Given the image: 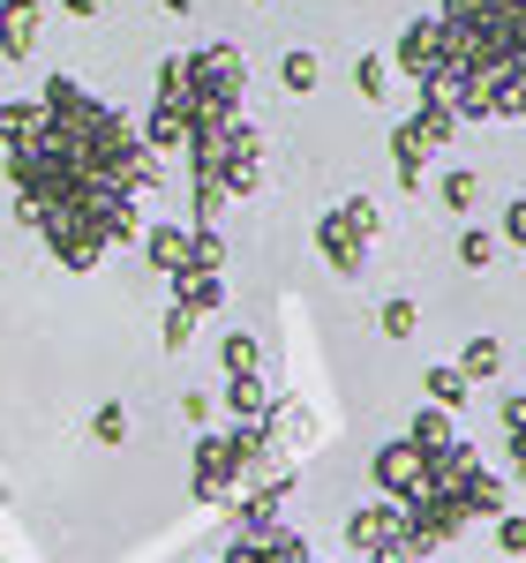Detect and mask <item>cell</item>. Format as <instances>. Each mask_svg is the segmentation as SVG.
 <instances>
[{
	"mask_svg": "<svg viewBox=\"0 0 526 563\" xmlns=\"http://www.w3.org/2000/svg\"><path fill=\"white\" fill-rule=\"evenodd\" d=\"M526 429V398H504V435H519Z\"/></svg>",
	"mask_w": 526,
	"mask_h": 563,
	"instance_id": "obj_34",
	"label": "cell"
},
{
	"mask_svg": "<svg viewBox=\"0 0 526 563\" xmlns=\"http://www.w3.org/2000/svg\"><path fill=\"white\" fill-rule=\"evenodd\" d=\"M219 361H226V376H256V339H249V331H226V346H219Z\"/></svg>",
	"mask_w": 526,
	"mask_h": 563,
	"instance_id": "obj_25",
	"label": "cell"
},
{
	"mask_svg": "<svg viewBox=\"0 0 526 563\" xmlns=\"http://www.w3.org/2000/svg\"><path fill=\"white\" fill-rule=\"evenodd\" d=\"M406 443H414L421 459H443V451H451V443H467V435H459V421H451V413H437V406H421V413L406 421Z\"/></svg>",
	"mask_w": 526,
	"mask_h": 563,
	"instance_id": "obj_15",
	"label": "cell"
},
{
	"mask_svg": "<svg viewBox=\"0 0 526 563\" xmlns=\"http://www.w3.org/2000/svg\"><path fill=\"white\" fill-rule=\"evenodd\" d=\"M0 563H8V556H0Z\"/></svg>",
	"mask_w": 526,
	"mask_h": 563,
	"instance_id": "obj_39",
	"label": "cell"
},
{
	"mask_svg": "<svg viewBox=\"0 0 526 563\" xmlns=\"http://www.w3.org/2000/svg\"><path fill=\"white\" fill-rule=\"evenodd\" d=\"M308 443H316V413L294 406V398H278L271 421H263V451H308Z\"/></svg>",
	"mask_w": 526,
	"mask_h": 563,
	"instance_id": "obj_12",
	"label": "cell"
},
{
	"mask_svg": "<svg viewBox=\"0 0 526 563\" xmlns=\"http://www.w3.org/2000/svg\"><path fill=\"white\" fill-rule=\"evenodd\" d=\"M39 31H45L39 0H0V53H8V60H31V53H39Z\"/></svg>",
	"mask_w": 526,
	"mask_h": 563,
	"instance_id": "obj_11",
	"label": "cell"
},
{
	"mask_svg": "<svg viewBox=\"0 0 526 563\" xmlns=\"http://www.w3.org/2000/svg\"><path fill=\"white\" fill-rule=\"evenodd\" d=\"M90 435H98L106 451H121V443H129V406H121V398H106V406L90 413Z\"/></svg>",
	"mask_w": 526,
	"mask_h": 563,
	"instance_id": "obj_23",
	"label": "cell"
},
{
	"mask_svg": "<svg viewBox=\"0 0 526 563\" xmlns=\"http://www.w3.org/2000/svg\"><path fill=\"white\" fill-rule=\"evenodd\" d=\"M0 504H8V481H0Z\"/></svg>",
	"mask_w": 526,
	"mask_h": 563,
	"instance_id": "obj_38",
	"label": "cell"
},
{
	"mask_svg": "<svg viewBox=\"0 0 526 563\" xmlns=\"http://www.w3.org/2000/svg\"><path fill=\"white\" fill-rule=\"evenodd\" d=\"M496 549L504 556H526V511H496Z\"/></svg>",
	"mask_w": 526,
	"mask_h": 563,
	"instance_id": "obj_30",
	"label": "cell"
},
{
	"mask_svg": "<svg viewBox=\"0 0 526 563\" xmlns=\"http://www.w3.org/2000/svg\"><path fill=\"white\" fill-rule=\"evenodd\" d=\"M180 106H188V121L196 129H211V121H241V90H249V60H241V45H196V53H180Z\"/></svg>",
	"mask_w": 526,
	"mask_h": 563,
	"instance_id": "obj_3",
	"label": "cell"
},
{
	"mask_svg": "<svg viewBox=\"0 0 526 563\" xmlns=\"http://www.w3.org/2000/svg\"><path fill=\"white\" fill-rule=\"evenodd\" d=\"M392 174L406 180V188H421V180H429V158H421V151H414L398 129H392Z\"/></svg>",
	"mask_w": 526,
	"mask_h": 563,
	"instance_id": "obj_27",
	"label": "cell"
},
{
	"mask_svg": "<svg viewBox=\"0 0 526 563\" xmlns=\"http://www.w3.org/2000/svg\"><path fill=\"white\" fill-rule=\"evenodd\" d=\"M278 84L294 90V98H308V90L324 84V60H316L308 45H294V53H278Z\"/></svg>",
	"mask_w": 526,
	"mask_h": 563,
	"instance_id": "obj_17",
	"label": "cell"
},
{
	"mask_svg": "<svg viewBox=\"0 0 526 563\" xmlns=\"http://www.w3.org/2000/svg\"><path fill=\"white\" fill-rule=\"evenodd\" d=\"M271 406H278V390L263 384V368H256V376H226V413H233L241 429H263Z\"/></svg>",
	"mask_w": 526,
	"mask_h": 563,
	"instance_id": "obj_13",
	"label": "cell"
},
{
	"mask_svg": "<svg viewBox=\"0 0 526 563\" xmlns=\"http://www.w3.org/2000/svg\"><path fill=\"white\" fill-rule=\"evenodd\" d=\"M339 211H347V225L361 233V241H376V233H384V203H376V196H347Z\"/></svg>",
	"mask_w": 526,
	"mask_h": 563,
	"instance_id": "obj_26",
	"label": "cell"
},
{
	"mask_svg": "<svg viewBox=\"0 0 526 563\" xmlns=\"http://www.w3.org/2000/svg\"><path fill=\"white\" fill-rule=\"evenodd\" d=\"M188 174H196V233H211L233 196L263 188V135L249 121H211L188 135Z\"/></svg>",
	"mask_w": 526,
	"mask_h": 563,
	"instance_id": "obj_2",
	"label": "cell"
},
{
	"mask_svg": "<svg viewBox=\"0 0 526 563\" xmlns=\"http://www.w3.org/2000/svg\"><path fill=\"white\" fill-rule=\"evenodd\" d=\"M180 413H188L196 429H211V390H180Z\"/></svg>",
	"mask_w": 526,
	"mask_h": 563,
	"instance_id": "obj_32",
	"label": "cell"
},
{
	"mask_svg": "<svg viewBox=\"0 0 526 563\" xmlns=\"http://www.w3.org/2000/svg\"><path fill=\"white\" fill-rule=\"evenodd\" d=\"M353 90H361L369 106H384V98H392V60H384V53H361V60H353Z\"/></svg>",
	"mask_w": 526,
	"mask_h": 563,
	"instance_id": "obj_19",
	"label": "cell"
},
{
	"mask_svg": "<svg viewBox=\"0 0 526 563\" xmlns=\"http://www.w3.org/2000/svg\"><path fill=\"white\" fill-rule=\"evenodd\" d=\"M31 129H39V98H8L0 106V151H15Z\"/></svg>",
	"mask_w": 526,
	"mask_h": 563,
	"instance_id": "obj_21",
	"label": "cell"
},
{
	"mask_svg": "<svg viewBox=\"0 0 526 563\" xmlns=\"http://www.w3.org/2000/svg\"><path fill=\"white\" fill-rule=\"evenodd\" d=\"M8 180L45 256L61 271H98L106 249L143 233V196L158 188V158L76 76H45L39 129L8 151Z\"/></svg>",
	"mask_w": 526,
	"mask_h": 563,
	"instance_id": "obj_1",
	"label": "cell"
},
{
	"mask_svg": "<svg viewBox=\"0 0 526 563\" xmlns=\"http://www.w3.org/2000/svg\"><path fill=\"white\" fill-rule=\"evenodd\" d=\"M219 563H316V556H308V541H294V533L256 526V533H241V541H233Z\"/></svg>",
	"mask_w": 526,
	"mask_h": 563,
	"instance_id": "obj_9",
	"label": "cell"
},
{
	"mask_svg": "<svg viewBox=\"0 0 526 563\" xmlns=\"http://www.w3.org/2000/svg\"><path fill=\"white\" fill-rule=\"evenodd\" d=\"M174 308H188V316L226 308V278H211V271H180V278H174Z\"/></svg>",
	"mask_w": 526,
	"mask_h": 563,
	"instance_id": "obj_16",
	"label": "cell"
},
{
	"mask_svg": "<svg viewBox=\"0 0 526 563\" xmlns=\"http://www.w3.org/2000/svg\"><path fill=\"white\" fill-rule=\"evenodd\" d=\"M519 481H526V474H519Z\"/></svg>",
	"mask_w": 526,
	"mask_h": 563,
	"instance_id": "obj_40",
	"label": "cell"
},
{
	"mask_svg": "<svg viewBox=\"0 0 526 563\" xmlns=\"http://www.w3.org/2000/svg\"><path fill=\"white\" fill-rule=\"evenodd\" d=\"M512 466H519V474H526V429L512 435Z\"/></svg>",
	"mask_w": 526,
	"mask_h": 563,
	"instance_id": "obj_36",
	"label": "cell"
},
{
	"mask_svg": "<svg viewBox=\"0 0 526 563\" xmlns=\"http://www.w3.org/2000/svg\"><path fill=\"white\" fill-rule=\"evenodd\" d=\"M384 60H392V68H406L414 84L429 90V84L443 76V68H451V60H443V31H437V15H421V23H406V38H398L392 53H384Z\"/></svg>",
	"mask_w": 526,
	"mask_h": 563,
	"instance_id": "obj_5",
	"label": "cell"
},
{
	"mask_svg": "<svg viewBox=\"0 0 526 563\" xmlns=\"http://www.w3.org/2000/svg\"><path fill=\"white\" fill-rule=\"evenodd\" d=\"M504 241H519V249H526V196L504 203Z\"/></svg>",
	"mask_w": 526,
	"mask_h": 563,
	"instance_id": "obj_33",
	"label": "cell"
},
{
	"mask_svg": "<svg viewBox=\"0 0 526 563\" xmlns=\"http://www.w3.org/2000/svg\"><path fill=\"white\" fill-rule=\"evenodd\" d=\"M135 241H143V256L166 271V286H174L180 271H196V233H188V225H143Z\"/></svg>",
	"mask_w": 526,
	"mask_h": 563,
	"instance_id": "obj_10",
	"label": "cell"
},
{
	"mask_svg": "<svg viewBox=\"0 0 526 563\" xmlns=\"http://www.w3.org/2000/svg\"><path fill=\"white\" fill-rule=\"evenodd\" d=\"M421 390H429V406H437V413H459V406H467L459 368H429V376H421Z\"/></svg>",
	"mask_w": 526,
	"mask_h": 563,
	"instance_id": "obj_22",
	"label": "cell"
},
{
	"mask_svg": "<svg viewBox=\"0 0 526 563\" xmlns=\"http://www.w3.org/2000/svg\"><path fill=\"white\" fill-rule=\"evenodd\" d=\"M437 196L451 203V211H474V196H482V180L467 174V166H451V174H437Z\"/></svg>",
	"mask_w": 526,
	"mask_h": 563,
	"instance_id": "obj_24",
	"label": "cell"
},
{
	"mask_svg": "<svg viewBox=\"0 0 526 563\" xmlns=\"http://www.w3.org/2000/svg\"><path fill=\"white\" fill-rule=\"evenodd\" d=\"M61 8H68V15H84V23L98 15V0H61Z\"/></svg>",
	"mask_w": 526,
	"mask_h": 563,
	"instance_id": "obj_35",
	"label": "cell"
},
{
	"mask_svg": "<svg viewBox=\"0 0 526 563\" xmlns=\"http://www.w3.org/2000/svg\"><path fill=\"white\" fill-rule=\"evenodd\" d=\"M459 263H467V271H489V263H496V233H489V225H467V233H459Z\"/></svg>",
	"mask_w": 526,
	"mask_h": 563,
	"instance_id": "obj_28",
	"label": "cell"
},
{
	"mask_svg": "<svg viewBox=\"0 0 526 563\" xmlns=\"http://www.w3.org/2000/svg\"><path fill=\"white\" fill-rule=\"evenodd\" d=\"M376 488H384V504H398V511H406V504L421 496V451H414L406 435L376 451Z\"/></svg>",
	"mask_w": 526,
	"mask_h": 563,
	"instance_id": "obj_8",
	"label": "cell"
},
{
	"mask_svg": "<svg viewBox=\"0 0 526 563\" xmlns=\"http://www.w3.org/2000/svg\"><path fill=\"white\" fill-rule=\"evenodd\" d=\"M188 339H196V316L188 308H166V353H180Z\"/></svg>",
	"mask_w": 526,
	"mask_h": 563,
	"instance_id": "obj_31",
	"label": "cell"
},
{
	"mask_svg": "<svg viewBox=\"0 0 526 563\" xmlns=\"http://www.w3.org/2000/svg\"><path fill=\"white\" fill-rule=\"evenodd\" d=\"M188 233H196V225H188ZM196 271L226 278V241H219V225H211V233H196Z\"/></svg>",
	"mask_w": 526,
	"mask_h": 563,
	"instance_id": "obj_29",
	"label": "cell"
},
{
	"mask_svg": "<svg viewBox=\"0 0 526 563\" xmlns=\"http://www.w3.org/2000/svg\"><path fill=\"white\" fill-rule=\"evenodd\" d=\"M316 249H324V263H331V271H339L347 286L361 278V271H369V241H361V233L347 225V211H339V203L316 218Z\"/></svg>",
	"mask_w": 526,
	"mask_h": 563,
	"instance_id": "obj_7",
	"label": "cell"
},
{
	"mask_svg": "<svg viewBox=\"0 0 526 563\" xmlns=\"http://www.w3.org/2000/svg\"><path fill=\"white\" fill-rule=\"evenodd\" d=\"M263 459H271V451H263V429H241V421H233V429H204V435H196V474H188V481H196V504L219 511Z\"/></svg>",
	"mask_w": 526,
	"mask_h": 563,
	"instance_id": "obj_4",
	"label": "cell"
},
{
	"mask_svg": "<svg viewBox=\"0 0 526 563\" xmlns=\"http://www.w3.org/2000/svg\"><path fill=\"white\" fill-rule=\"evenodd\" d=\"M398 533H406V519H398V504H369V511H353L347 519V549L361 563H384L398 549Z\"/></svg>",
	"mask_w": 526,
	"mask_h": 563,
	"instance_id": "obj_6",
	"label": "cell"
},
{
	"mask_svg": "<svg viewBox=\"0 0 526 563\" xmlns=\"http://www.w3.org/2000/svg\"><path fill=\"white\" fill-rule=\"evenodd\" d=\"M166 8H174V15H188V8H196V0H166Z\"/></svg>",
	"mask_w": 526,
	"mask_h": 563,
	"instance_id": "obj_37",
	"label": "cell"
},
{
	"mask_svg": "<svg viewBox=\"0 0 526 563\" xmlns=\"http://www.w3.org/2000/svg\"><path fill=\"white\" fill-rule=\"evenodd\" d=\"M398 135H406V143H414V151H421V158H429V151H443V143H451V135H459V121H451V113H443L437 98H421V106H414V113H406V121H398Z\"/></svg>",
	"mask_w": 526,
	"mask_h": 563,
	"instance_id": "obj_14",
	"label": "cell"
},
{
	"mask_svg": "<svg viewBox=\"0 0 526 563\" xmlns=\"http://www.w3.org/2000/svg\"><path fill=\"white\" fill-rule=\"evenodd\" d=\"M504 368V346L496 339H467V353H459V384H489Z\"/></svg>",
	"mask_w": 526,
	"mask_h": 563,
	"instance_id": "obj_18",
	"label": "cell"
},
{
	"mask_svg": "<svg viewBox=\"0 0 526 563\" xmlns=\"http://www.w3.org/2000/svg\"><path fill=\"white\" fill-rule=\"evenodd\" d=\"M376 331H384V339H398V346H406V339H414V331H421V308L406 301V294H392V301L376 308Z\"/></svg>",
	"mask_w": 526,
	"mask_h": 563,
	"instance_id": "obj_20",
	"label": "cell"
}]
</instances>
